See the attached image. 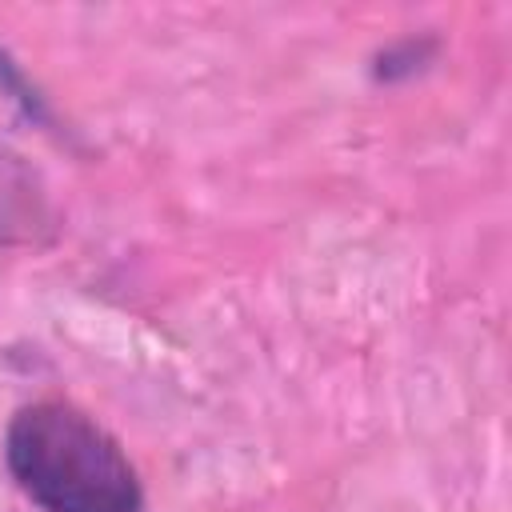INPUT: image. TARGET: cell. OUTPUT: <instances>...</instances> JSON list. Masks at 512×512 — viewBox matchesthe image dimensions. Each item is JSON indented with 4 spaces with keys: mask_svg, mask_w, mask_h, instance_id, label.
Returning <instances> with one entry per match:
<instances>
[{
    "mask_svg": "<svg viewBox=\"0 0 512 512\" xmlns=\"http://www.w3.org/2000/svg\"><path fill=\"white\" fill-rule=\"evenodd\" d=\"M4 456L16 484L44 512H140L144 492L120 444L80 408L60 400L12 416Z\"/></svg>",
    "mask_w": 512,
    "mask_h": 512,
    "instance_id": "6da1fadb",
    "label": "cell"
},
{
    "mask_svg": "<svg viewBox=\"0 0 512 512\" xmlns=\"http://www.w3.org/2000/svg\"><path fill=\"white\" fill-rule=\"evenodd\" d=\"M40 220V196L32 188V176L16 164V156L0 152V244L20 240Z\"/></svg>",
    "mask_w": 512,
    "mask_h": 512,
    "instance_id": "7a4b0ae2",
    "label": "cell"
}]
</instances>
